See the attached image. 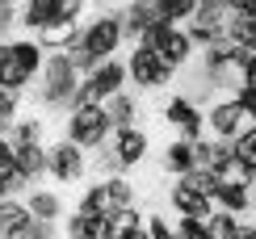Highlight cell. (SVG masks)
Returning a JSON list of instances; mask_svg holds the SVG:
<instances>
[{
    "label": "cell",
    "instance_id": "cell-9",
    "mask_svg": "<svg viewBox=\"0 0 256 239\" xmlns=\"http://www.w3.org/2000/svg\"><path fill=\"white\" fill-rule=\"evenodd\" d=\"M168 202H172V210L180 218H210V214H214V202L202 198L198 189H189L185 180H176L172 189H168Z\"/></svg>",
    "mask_w": 256,
    "mask_h": 239
},
{
    "label": "cell",
    "instance_id": "cell-7",
    "mask_svg": "<svg viewBox=\"0 0 256 239\" xmlns=\"http://www.w3.org/2000/svg\"><path fill=\"white\" fill-rule=\"evenodd\" d=\"M164 118L180 130V138H189V143H198L202 138V126H206V118L198 114L194 101H185V96H172V101L164 105Z\"/></svg>",
    "mask_w": 256,
    "mask_h": 239
},
{
    "label": "cell",
    "instance_id": "cell-16",
    "mask_svg": "<svg viewBox=\"0 0 256 239\" xmlns=\"http://www.w3.org/2000/svg\"><path fill=\"white\" fill-rule=\"evenodd\" d=\"M194 168H198V160H194V143H189V138L168 143V151H164V172L185 176V172H194Z\"/></svg>",
    "mask_w": 256,
    "mask_h": 239
},
{
    "label": "cell",
    "instance_id": "cell-48",
    "mask_svg": "<svg viewBox=\"0 0 256 239\" xmlns=\"http://www.w3.org/2000/svg\"><path fill=\"white\" fill-rule=\"evenodd\" d=\"M8 198V193H4V172H0V202H4Z\"/></svg>",
    "mask_w": 256,
    "mask_h": 239
},
{
    "label": "cell",
    "instance_id": "cell-50",
    "mask_svg": "<svg viewBox=\"0 0 256 239\" xmlns=\"http://www.w3.org/2000/svg\"><path fill=\"white\" fill-rule=\"evenodd\" d=\"M198 4H222V0H198Z\"/></svg>",
    "mask_w": 256,
    "mask_h": 239
},
{
    "label": "cell",
    "instance_id": "cell-8",
    "mask_svg": "<svg viewBox=\"0 0 256 239\" xmlns=\"http://www.w3.org/2000/svg\"><path fill=\"white\" fill-rule=\"evenodd\" d=\"M244 122H248V114H244L240 101H218L214 110L206 114V126L214 130V138H227V143L244 130Z\"/></svg>",
    "mask_w": 256,
    "mask_h": 239
},
{
    "label": "cell",
    "instance_id": "cell-18",
    "mask_svg": "<svg viewBox=\"0 0 256 239\" xmlns=\"http://www.w3.org/2000/svg\"><path fill=\"white\" fill-rule=\"evenodd\" d=\"M50 21H55V0H26V8H21V26H30L38 34V30H46Z\"/></svg>",
    "mask_w": 256,
    "mask_h": 239
},
{
    "label": "cell",
    "instance_id": "cell-1",
    "mask_svg": "<svg viewBox=\"0 0 256 239\" xmlns=\"http://www.w3.org/2000/svg\"><path fill=\"white\" fill-rule=\"evenodd\" d=\"M42 88H38V101L42 105H72L76 101V88H80V72L72 68L68 50H59V55H46L42 63Z\"/></svg>",
    "mask_w": 256,
    "mask_h": 239
},
{
    "label": "cell",
    "instance_id": "cell-19",
    "mask_svg": "<svg viewBox=\"0 0 256 239\" xmlns=\"http://www.w3.org/2000/svg\"><path fill=\"white\" fill-rule=\"evenodd\" d=\"M227 38L240 42V46H252V50H256V13H231Z\"/></svg>",
    "mask_w": 256,
    "mask_h": 239
},
{
    "label": "cell",
    "instance_id": "cell-41",
    "mask_svg": "<svg viewBox=\"0 0 256 239\" xmlns=\"http://www.w3.org/2000/svg\"><path fill=\"white\" fill-rule=\"evenodd\" d=\"M252 59H256V50H252V46H240V42H231V68H240V72H244Z\"/></svg>",
    "mask_w": 256,
    "mask_h": 239
},
{
    "label": "cell",
    "instance_id": "cell-20",
    "mask_svg": "<svg viewBox=\"0 0 256 239\" xmlns=\"http://www.w3.org/2000/svg\"><path fill=\"white\" fill-rule=\"evenodd\" d=\"M17 168L26 172L30 180H38L46 172V147L42 143H30V147H17Z\"/></svg>",
    "mask_w": 256,
    "mask_h": 239
},
{
    "label": "cell",
    "instance_id": "cell-11",
    "mask_svg": "<svg viewBox=\"0 0 256 239\" xmlns=\"http://www.w3.org/2000/svg\"><path fill=\"white\" fill-rule=\"evenodd\" d=\"M147 134L138 126H126V130H114V151H118V160H122V168H134V164H143L147 160Z\"/></svg>",
    "mask_w": 256,
    "mask_h": 239
},
{
    "label": "cell",
    "instance_id": "cell-47",
    "mask_svg": "<svg viewBox=\"0 0 256 239\" xmlns=\"http://www.w3.org/2000/svg\"><path fill=\"white\" fill-rule=\"evenodd\" d=\"M4 30H8V8L0 13V38H4Z\"/></svg>",
    "mask_w": 256,
    "mask_h": 239
},
{
    "label": "cell",
    "instance_id": "cell-22",
    "mask_svg": "<svg viewBox=\"0 0 256 239\" xmlns=\"http://www.w3.org/2000/svg\"><path fill=\"white\" fill-rule=\"evenodd\" d=\"M105 114H110L114 130H126V126H134V101H130L126 92H114L110 101H105Z\"/></svg>",
    "mask_w": 256,
    "mask_h": 239
},
{
    "label": "cell",
    "instance_id": "cell-15",
    "mask_svg": "<svg viewBox=\"0 0 256 239\" xmlns=\"http://www.w3.org/2000/svg\"><path fill=\"white\" fill-rule=\"evenodd\" d=\"M30 80H34V76L21 68V59L13 55V42H0V84H4V88H26Z\"/></svg>",
    "mask_w": 256,
    "mask_h": 239
},
{
    "label": "cell",
    "instance_id": "cell-30",
    "mask_svg": "<svg viewBox=\"0 0 256 239\" xmlns=\"http://www.w3.org/2000/svg\"><path fill=\"white\" fill-rule=\"evenodd\" d=\"M13 143L17 147L42 143V122H38V118H21V122H13Z\"/></svg>",
    "mask_w": 256,
    "mask_h": 239
},
{
    "label": "cell",
    "instance_id": "cell-3",
    "mask_svg": "<svg viewBox=\"0 0 256 239\" xmlns=\"http://www.w3.org/2000/svg\"><path fill=\"white\" fill-rule=\"evenodd\" d=\"M126 72H130V80L138 84V88H164V84L176 76V68L160 55L152 42H138V46H134V55H130V63H126Z\"/></svg>",
    "mask_w": 256,
    "mask_h": 239
},
{
    "label": "cell",
    "instance_id": "cell-35",
    "mask_svg": "<svg viewBox=\"0 0 256 239\" xmlns=\"http://www.w3.org/2000/svg\"><path fill=\"white\" fill-rule=\"evenodd\" d=\"M8 239H55V235H50V222L46 218H30L17 235H8Z\"/></svg>",
    "mask_w": 256,
    "mask_h": 239
},
{
    "label": "cell",
    "instance_id": "cell-32",
    "mask_svg": "<svg viewBox=\"0 0 256 239\" xmlns=\"http://www.w3.org/2000/svg\"><path fill=\"white\" fill-rule=\"evenodd\" d=\"M222 68H231V38L206 46V72H222Z\"/></svg>",
    "mask_w": 256,
    "mask_h": 239
},
{
    "label": "cell",
    "instance_id": "cell-26",
    "mask_svg": "<svg viewBox=\"0 0 256 239\" xmlns=\"http://www.w3.org/2000/svg\"><path fill=\"white\" fill-rule=\"evenodd\" d=\"M240 235V222H236V214H227V210H214L206 218V239H236Z\"/></svg>",
    "mask_w": 256,
    "mask_h": 239
},
{
    "label": "cell",
    "instance_id": "cell-49",
    "mask_svg": "<svg viewBox=\"0 0 256 239\" xmlns=\"http://www.w3.org/2000/svg\"><path fill=\"white\" fill-rule=\"evenodd\" d=\"M4 8H13V0H0V13H4Z\"/></svg>",
    "mask_w": 256,
    "mask_h": 239
},
{
    "label": "cell",
    "instance_id": "cell-29",
    "mask_svg": "<svg viewBox=\"0 0 256 239\" xmlns=\"http://www.w3.org/2000/svg\"><path fill=\"white\" fill-rule=\"evenodd\" d=\"M76 210H84V214H114V206H110V193H105V184L97 180L92 189H84V198H80V206Z\"/></svg>",
    "mask_w": 256,
    "mask_h": 239
},
{
    "label": "cell",
    "instance_id": "cell-6",
    "mask_svg": "<svg viewBox=\"0 0 256 239\" xmlns=\"http://www.w3.org/2000/svg\"><path fill=\"white\" fill-rule=\"evenodd\" d=\"M84 168H88V160H84V147H76L72 138H63V143L46 147V172L55 180H80Z\"/></svg>",
    "mask_w": 256,
    "mask_h": 239
},
{
    "label": "cell",
    "instance_id": "cell-12",
    "mask_svg": "<svg viewBox=\"0 0 256 239\" xmlns=\"http://www.w3.org/2000/svg\"><path fill=\"white\" fill-rule=\"evenodd\" d=\"M156 21H164V13L156 8V0H130V8L122 13V30L130 38H143Z\"/></svg>",
    "mask_w": 256,
    "mask_h": 239
},
{
    "label": "cell",
    "instance_id": "cell-42",
    "mask_svg": "<svg viewBox=\"0 0 256 239\" xmlns=\"http://www.w3.org/2000/svg\"><path fill=\"white\" fill-rule=\"evenodd\" d=\"M236 101L244 105V114H248V122H256V92H252V88H240V92H236Z\"/></svg>",
    "mask_w": 256,
    "mask_h": 239
},
{
    "label": "cell",
    "instance_id": "cell-44",
    "mask_svg": "<svg viewBox=\"0 0 256 239\" xmlns=\"http://www.w3.org/2000/svg\"><path fill=\"white\" fill-rule=\"evenodd\" d=\"M244 88H252V92H256V59L244 68Z\"/></svg>",
    "mask_w": 256,
    "mask_h": 239
},
{
    "label": "cell",
    "instance_id": "cell-34",
    "mask_svg": "<svg viewBox=\"0 0 256 239\" xmlns=\"http://www.w3.org/2000/svg\"><path fill=\"white\" fill-rule=\"evenodd\" d=\"M17 105H21V88H4L0 84V130H4V122H13Z\"/></svg>",
    "mask_w": 256,
    "mask_h": 239
},
{
    "label": "cell",
    "instance_id": "cell-21",
    "mask_svg": "<svg viewBox=\"0 0 256 239\" xmlns=\"http://www.w3.org/2000/svg\"><path fill=\"white\" fill-rule=\"evenodd\" d=\"M248 184H218V210H227V214H236V218H240V214L244 210H248Z\"/></svg>",
    "mask_w": 256,
    "mask_h": 239
},
{
    "label": "cell",
    "instance_id": "cell-45",
    "mask_svg": "<svg viewBox=\"0 0 256 239\" xmlns=\"http://www.w3.org/2000/svg\"><path fill=\"white\" fill-rule=\"evenodd\" d=\"M118 239H152V235H147V222H143V226H134V231H126V235H118Z\"/></svg>",
    "mask_w": 256,
    "mask_h": 239
},
{
    "label": "cell",
    "instance_id": "cell-33",
    "mask_svg": "<svg viewBox=\"0 0 256 239\" xmlns=\"http://www.w3.org/2000/svg\"><path fill=\"white\" fill-rule=\"evenodd\" d=\"M110 218H114V239H118V235H126V231H134V226H143V222H147L143 214L134 210V206H126V210H114Z\"/></svg>",
    "mask_w": 256,
    "mask_h": 239
},
{
    "label": "cell",
    "instance_id": "cell-40",
    "mask_svg": "<svg viewBox=\"0 0 256 239\" xmlns=\"http://www.w3.org/2000/svg\"><path fill=\"white\" fill-rule=\"evenodd\" d=\"M147 235H152V239H176L172 222H168V218H160V214H152V218H147Z\"/></svg>",
    "mask_w": 256,
    "mask_h": 239
},
{
    "label": "cell",
    "instance_id": "cell-17",
    "mask_svg": "<svg viewBox=\"0 0 256 239\" xmlns=\"http://www.w3.org/2000/svg\"><path fill=\"white\" fill-rule=\"evenodd\" d=\"M30 218H34V214H30L26 202H17V198H4V202H0V235H4V239L17 235Z\"/></svg>",
    "mask_w": 256,
    "mask_h": 239
},
{
    "label": "cell",
    "instance_id": "cell-31",
    "mask_svg": "<svg viewBox=\"0 0 256 239\" xmlns=\"http://www.w3.org/2000/svg\"><path fill=\"white\" fill-rule=\"evenodd\" d=\"M156 8L168 21H189V17L198 13V0H156Z\"/></svg>",
    "mask_w": 256,
    "mask_h": 239
},
{
    "label": "cell",
    "instance_id": "cell-28",
    "mask_svg": "<svg viewBox=\"0 0 256 239\" xmlns=\"http://www.w3.org/2000/svg\"><path fill=\"white\" fill-rule=\"evenodd\" d=\"M231 151H236V160H244L252 172H256V122L252 126H244L236 138H231Z\"/></svg>",
    "mask_w": 256,
    "mask_h": 239
},
{
    "label": "cell",
    "instance_id": "cell-46",
    "mask_svg": "<svg viewBox=\"0 0 256 239\" xmlns=\"http://www.w3.org/2000/svg\"><path fill=\"white\" fill-rule=\"evenodd\" d=\"M236 239H256V226H252V222H240V235H236Z\"/></svg>",
    "mask_w": 256,
    "mask_h": 239
},
{
    "label": "cell",
    "instance_id": "cell-2",
    "mask_svg": "<svg viewBox=\"0 0 256 239\" xmlns=\"http://www.w3.org/2000/svg\"><path fill=\"white\" fill-rule=\"evenodd\" d=\"M110 130H114V122H110V114H105V105H76L72 110V118H68V138L76 147H101L105 138H110Z\"/></svg>",
    "mask_w": 256,
    "mask_h": 239
},
{
    "label": "cell",
    "instance_id": "cell-24",
    "mask_svg": "<svg viewBox=\"0 0 256 239\" xmlns=\"http://www.w3.org/2000/svg\"><path fill=\"white\" fill-rule=\"evenodd\" d=\"M176 180H185L189 189H198L202 198H210V202L218 198V172H210V168H194V172H185V176H176Z\"/></svg>",
    "mask_w": 256,
    "mask_h": 239
},
{
    "label": "cell",
    "instance_id": "cell-43",
    "mask_svg": "<svg viewBox=\"0 0 256 239\" xmlns=\"http://www.w3.org/2000/svg\"><path fill=\"white\" fill-rule=\"evenodd\" d=\"M231 13H256V0H222Z\"/></svg>",
    "mask_w": 256,
    "mask_h": 239
},
{
    "label": "cell",
    "instance_id": "cell-38",
    "mask_svg": "<svg viewBox=\"0 0 256 239\" xmlns=\"http://www.w3.org/2000/svg\"><path fill=\"white\" fill-rule=\"evenodd\" d=\"M84 0H55V21H80Z\"/></svg>",
    "mask_w": 256,
    "mask_h": 239
},
{
    "label": "cell",
    "instance_id": "cell-27",
    "mask_svg": "<svg viewBox=\"0 0 256 239\" xmlns=\"http://www.w3.org/2000/svg\"><path fill=\"white\" fill-rule=\"evenodd\" d=\"M252 180H256V172L244 164V160H236V151H231V160L218 168V184H248L252 189Z\"/></svg>",
    "mask_w": 256,
    "mask_h": 239
},
{
    "label": "cell",
    "instance_id": "cell-36",
    "mask_svg": "<svg viewBox=\"0 0 256 239\" xmlns=\"http://www.w3.org/2000/svg\"><path fill=\"white\" fill-rule=\"evenodd\" d=\"M172 231L176 239H206V218H180Z\"/></svg>",
    "mask_w": 256,
    "mask_h": 239
},
{
    "label": "cell",
    "instance_id": "cell-4",
    "mask_svg": "<svg viewBox=\"0 0 256 239\" xmlns=\"http://www.w3.org/2000/svg\"><path fill=\"white\" fill-rule=\"evenodd\" d=\"M122 38H126L122 17H118V13H105V17H97V21L80 34V46L88 50L97 63H105V59H114V50L122 46Z\"/></svg>",
    "mask_w": 256,
    "mask_h": 239
},
{
    "label": "cell",
    "instance_id": "cell-39",
    "mask_svg": "<svg viewBox=\"0 0 256 239\" xmlns=\"http://www.w3.org/2000/svg\"><path fill=\"white\" fill-rule=\"evenodd\" d=\"M17 168V143L13 138H4V130H0V172Z\"/></svg>",
    "mask_w": 256,
    "mask_h": 239
},
{
    "label": "cell",
    "instance_id": "cell-10",
    "mask_svg": "<svg viewBox=\"0 0 256 239\" xmlns=\"http://www.w3.org/2000/svg\"><path fill=\"white\" fill-rule=\"evenodd\" d=\"M68 239H114V218L110 214H84V210H76L68 218Z\"/></svg>",
    "mask_w": 256,
    "mask_h": 239
},
{
    "label": "cell",
    "instance_id": "cell-5",
    "mask_svg": "<svg viewBox=\"0 0 256 239\" xmlns=\"http://www.w3.org/2000/svg\"><path fill=\"white\" fill-rule=\"evenodd\" d=\"M138 42H152V46H156L168 63H172V68H180V63L189 59V50H194V38H189V30H180L176 21H168V17H164V21H156V26L147 30Z\"/></svg>",
    "mask_w": 256,
    "mask_h": 239
},
{
    "label": "cell",
    "instance_id": "cell-25",
    "mask_svg": "<svg viewBox=\"0 0 256 239\" xmlns=\"http://www.w3.org/2000/svg\"><path fill=\"white\" fill-rule=\"evenodd\" d=\"M105 193H110V206L114 210H126V206H134V184L126 176H105Z\"/></svg>",
    "mask_w": 256,
    "mask_h": 239
},
{
    "label": "cell",
    "instance_id": "cell-37",
    "mask_svg": "<svg viewBox=\"0 0 256 239\" xmlns=\"http://www.w3.org/2000/svg\"><path fill=\"white\" fill-rule=\"evenodd\" d=\"M30 184H34V180H30L26 172H21V168H8V172H4V193H8V198H17V193H26Z\"/></svg>",
    "mask_w": 256,
    "mask_h": 239
},
{
    "label": "cell",
    "instance_id": "cell-51",
    "mask_svg": "<svg viewBox=\"0 0 256 239\" xmlns=\"http://www.w3.org/2000/svg\"><path fill=\"white\" fill-rule=\"evenodd\" d=\"M252 226H256V218H252Z\"/></svg>",
    "mask_w": 256,
    "mask_h": 239
},
{
    "label": "cell",
    "instance_id": "cell-13",
    "mask_svg": "<svg viewBox=\"0 0 256 239\" xmlns=\"http://www.w3.org/2000/svg\"><path fill=\"white\" fill-rule=\"evenodd\" d=\"M42 50H72L80 42V26L76 21H50L46 30H38Z\"/></svg>",
    "mask_w": 256,
    "mask_h": 239
},
{
    "label": "cell",
    "instance_id": "cell-52",
    "mask_svg": "<svg viewBox=\"0 0 256 239\" xmlns=\"http://www.w3.org/2000/svg\"><path fill=\"white\" fill-rule=\"evenodd\" d=\"M0 239H4V235H0Z\"/></svg>",
    "mask_w": 256,
    "mask_h": 239
},
{
    "label": "cell",
    "instance_id": "cell-14",
    "mask_svg": "<svg viewBox=\"0 0 256 239\" xmlns=\"http://www.w3.org/2000/svg\"><path fill=\"white\" fill-rule=\"evenodd\" d=\"M194 160H198V168L218 172L231 160V143H227V138H198V143H194Z\"/></svg>",
    "mask_w": 256,
    "mask_h": 239
},
{
    "label": "cell",
    "instance_id": "cell-23",
    "mask_svg": "<svg viewBox=\"0 0 256 239\" xmlns=\"http://www.w3.org/2000/svg\"><path fill=\"white\" fill-rule=\"evenodd\" d=\"M30 214H34V218H46V222H55L59 214H63V206H59V198L55 193H46V189H34L30 193Z\"/></svg>",
    "mask_w": 256,
    "mask_h": 239
}]
</instances>
